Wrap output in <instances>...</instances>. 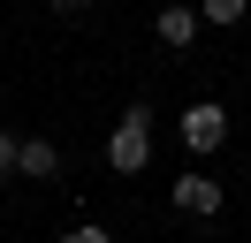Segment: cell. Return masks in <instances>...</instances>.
Returning <instances> with one entry per match:
<instances>
[{
  "label": "cell",
  "mask_w": 251,
  "mask_h": 243,
  "mask_svg": "<svg viewBox=\"0 0 251 243\" xmlns=\"http://www.w3.org/2000/svg\"><path fill=\"white\" fill-rule=\"evenodd\" d=\"M107 167H114V175H145V167H152V106H129V114L114 122Z\"/></svg>",
  "instance_id": "cell-1"
},
{
  "label": "cell",
  "mask_w": 251,
  "mask_h": 243,
  "mask_svg": "<svg viewBox=\"0 0 251 243\" xmlns=\"http://www.w3.org/2000/svg\"><path fill=\"white\" fill-rule=\"evenodd\" d=\"M175 137H183V152H221L228 145V106H213V99H198V106H183V122H175Z\"/></svg>",
  "instance_id": "cell-2"
},
{
  "label": "cell",
  "mask_w": 251,
  "mask_h": 243,
  "mask_svg": "<svg viewBox=\"0 0 251 243\" xmlns=\"http://www.w3.org/2000/svg\"><path fill=\"white\" fill-rule=\"evenodd\" d=\"M175 213H205V220H213V213H221V182L213 175H205V167H190V175H175Z\"/></svg>",
  "instance_id": "cell-3"
},
{
  "label": "cell",
  "mask_w": 251,
  "mask_h": 243,
  "mask_svg": "<svg viewBox=\"0 0 251 243\" xmlns=\"http://www.w3.org/2000/svg\"><path fill=\"white\" fill-rule=\"evenodd\" d=\"M152 30H160V46H168V53H183V46L198 38V8H190V0H168V8L152 15Z\"/></svg>",
  "instance_id": "cell-4"
},
{
  "label": "cell",
  "mask_w": 251,
  "mask_h": 243,
  "mask_svg": "<svg viewBox=\"0 0 251 243\" xmlns=\"http://www.w3.org/2000/svg\"><path fill=\"white\" fill-rule=\"evenodd\" d=\"M16 175L53 182V175H61V145H53V137H23V160H16Z\"/></svg>",
  "instance_id": "cell-5"
},
{
  "label": "cell",
  "mask_w": 251,
  "mask_h": 243,
  "mask_svg": "<svg viewBox=\"0 0 251 243\" xmlns=\"http://www.w3.org/2000/svg\"><path fill=\"white\" fill-rule=\"evenodd\" d=\"M244 15H251V0H198V23H213V30L244 23Z\"/></svg>",
  "instance_id": "cell-6"
},
{
  "label": "cell",
  "mask_w": 251,
  "mask_h": 243,
  "mask_svg": "<svg viewBox=\"0 0 251 243\" xmlns=\"http://www.w3.org/2000/svg\"><path fill=\"white\" fill-rule=\"evenodd\" d=\"M16 160H23V137L0 129V182H16Z\"/></svg>",
  "instance_id": "cell-7"
},
{
  "label": "cell",
  "mask_w": 251,
  "mask_h": 243,
  "mask_svg": "<svg viewBox=\"0 0 251 243\" xmlns=\"http://www.w3.org/2000/svg\"><path fill=\"white\" fill-rule=\"evenodd\" d=\"M61 243H114V236H107V228H99V220H84V228H69Z\"/></svg>",
  "instance_id": "cell-8"
},
{
  "label": "cell",
  "mask_w": 251,
  "mask_h": 243,
  "mask_svg": "<svg viewBox=\"0 0 251 243\" xmlns=\"http://www.w3.org/2000/svg\"><path fill=\"white\" fill-rule=\"evenodd\" d=\"M53 8H92V0H53Z\"/></svg>",
  "instance_id": "cell-9"
}]
</instances>
